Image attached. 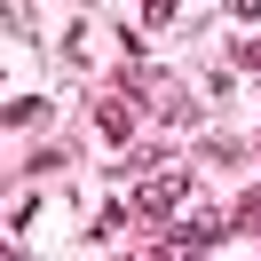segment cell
<instances>
[{"label": "cell", "mask_w": 261, "mask_h": 261, "mask_svg": "<svg viewBox=\"0 0 261 261\" xmlns=\"http://www.w3.org/2000/svg\"><path fill=\"white\" fill-rule=\"evenodd\" d=\"M119 229H127V206H119V198H111V206L95 214V238H119Z\"/></svg>", "instance_id": "6"}, {"label": "cell", "mask_w": 261, "mask_h": 261, "mask_svg": "<svg viewBox=\"0 0 261 261\" xmlns=\"http://www.w3.org/2000/svg\"><path fill=\"white\" fill-rule=\"evenodd\" d=\"M182 198H190V174H182V166H159V174L135 190V214H150V222H174V206H182Z\"/></svg>", "instance_id": "2"}, {"label": "cell", "mask_w": 261, "mask_h": 261, "mask_svg": "<svg viewBox=\"0 0 261 261\" xmlns=\"http://www.w3.org/2000/svg\"><path fill=\"white\" fill-rule=\"evenodd\" d=\"M229 229H238L229 214H206V206H198V214H182V229H166L159 253H206V245H222Z\"/></svg>", "instance_id": "1"}, {"label": "cell", "mask_w": 261, "mask_h": 261, "mask_svg": "<svg viewBox=\"0 0 261 261\" xmlns=\"http://www.w3.org/2000/svg\"><path fill=\"white\" fill-rule=\"evenodd\" d=\"M229 16H238V24H253V16H261V0H229Z\"/></svg>", "instance_id": "8"}, {"label": "cell", "mask_w": 261, "mask_h": 261, "mask_svg": "<svg viewBox=\"0 0 261 261\" xmlns=\"http://www.w3.org/2000/svg\"><path fill=\"white\" fill-rule=\"evenodd\" d=\"M143 24H150V32H166V24H174V0H143Z\"/></svg>", "instance_id": "7"}, {"label": "cell", "mask_w": 261, "mask_h": 261, "mask_svg": "<svg viewBox=\"0 0 261 261\" xmlns=\"http://www.w3.org/2000/svg\"><path fill=\"white\" fill-rule=\"evenodd\" d=\"M229 222H238V229H261V182H253V190L238 198V214H229Z\"/></svg>", "instance_id": "5"}, {"label": "cell", "mask_w": 261, "mask_h": 261, "mask_svg": "<svg viewBox=\"0 0 261 261\" xmlns=\"http://www.w3.org/2000/svg\"><path fill=\"white\" fill-rule=\"evenodd\" d=\"M95 135H103V143H135V111H127V95H103V103H95Z\"/></svg>", "instance_id": "3"}, {"label": "cell", "mask_w": 261, "mask_h": 261, "mask_svg": "<svg viewBox=\"0 0 261 261\" xmlns=\"http://www.w3.org/2000/svg\"><path fill=\"white\" fill-rule=\"evenodd\" d=\"M159 119H166V127H198V103H190V95H166Z\"/></svg>", "instance_id": "4"}]
</instances>
